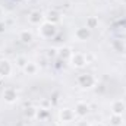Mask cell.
Instances as JSON below:
<instances>
[{
    "instance_id": "1",
    "label": "cell",
    "mask_w": 126,
    "mask_h": 126,
    "mask_svg": "<svg viewBox=\"0 0 126 126\" xmlns=\"http://www.w3.org/2000/svg\"><path fill=\"white\" fill-rule=\"evenodd\" d=\"M113 110H114V113H122V111L125 110V104H123L122 101H116V103L113 104Z\"/></svg>"
},
{
    "instance_id": "2",
    "label": "cell",
    "mask_w": 126,
    "mask_h": 126,
    "mask_svg": "<svg viewBox=\"0 0 126 126\" xmlns=\"http://www.w3.org/2000/svg\"><path fill=\"white\" fill-rule=\"evenodd\" d=\"M76 35L81 38V40H85V38H88V35H90V32L87 28H82V30H78L76 31Z\"/></svg>"
},
{
    "instance_id": "3",
    "label": "cell",
    "mask_w": 126,
    "mask_h": 126,
    "mask_svg": "<svg viewBox=\"0 0 126 126\" xmlns=\"http://www.w3.org/2000/svg\"><path fill=\"white\" fill-rule=\"evenodd\" d=\"M4 97H6V100H7V101H13V100H15V93L9 90V91H6V93H4Z\"/></svg>"
},
{
    "instance_id": "4",
    "label": "cell",
    "mask_w": 126,
    "mask_h": 126,
    "mask_svg": "<svg viewBox=\"0 0 126 126\" xmlns=\"http://www.w3.org/2000/svg\"><path fill=\"white\" fill-rule=\"evenodd\" d=\"M21 38H22V41H25V43H28V41H31V34H30V32H22V34H21Z\"/></svg>"
},
{
    "instance_id": "5",
    "label": "cell",
    "mask_w": 126,
    "mask_h": 126,
    "mask_svg": "<svg viewBox=\"0 0 126 126\" xmlns=\"http://www.w3.org/2000/svg\"><path fill=\"white\" fill-rule=\"evenodd\" d=\"M87 111H88V107L87 106H84V104H79L78 106V113L79 114H85Z\"/></svg>"
},
{
    "instance_id": "6",
    "label": "cell",
    "mask_w": 126,
    "mask_h": 126,
    "mask_svg": "<svg viewBox=\"0 0 126 126\" xmlns=\"http://www.w3.org/2000/svg\"><path fill=\"white\" fill-rule=\"evenodd\" d=\"M73 64H76V66H82V64H84V59H82V56H76V63H73Z\"/></svg>"
},
{
    "instance_id": "7",
    "label": "cell",
    "mask_w": 126,
    "mask_h": 126,
    "mask_svg": "<svg viewBox=\"0 0 126 126\" xmlns=\"http://www.w3.org/2000/svg\"><path fill=\"white\" fill-rule=\"evenodd\" d=\"M38 16L41 18V15H40L38 12H34V13H32V18H31V21H32V22H37V21H38Z\"/></svg>"
},
{
    "instance_id": "8",
    "label": "cell",
    "mask_w": 126,
    "mask_h": 126,
    "mask_svg": "<svg viewBox=\"0 0 126 126\" xmlns=\"http://www.w3.org/2000/svg\"><path fill=\"white\" fill-rule=\"evenodd\" d=\"M114 125H119V117H114Z\"/></svg>"
}]
</instances>
